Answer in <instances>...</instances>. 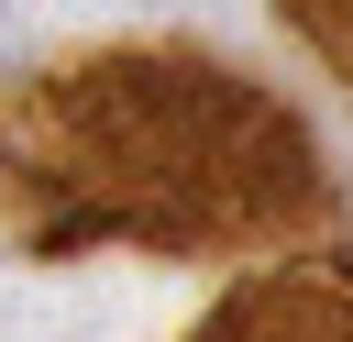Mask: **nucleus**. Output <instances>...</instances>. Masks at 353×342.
Instances as JSON below:
<instances>
[{
    "label": "nucleus",
    "mask_w": 353,
    "mask_h": 342,
    "mask_svg": "<svg viewBox=\"0 0 353 342\" xmlns=\"http://www.w3.org/2000/svg\"><path fill=\"white\" fill-rule=\"evenodd\" d=\"M331 210L309 121L221 55L88 44L0 88V232L11 243H154L243 254Z\"/></svg>",
    "instance_id": "f257e3e1"
},
{
    "label": "nucleus",
    "mask_w": 353,
    "mask_h": 342,
    "mask_svg": "<svg viewBox=\"0 0 353 342\" xmlns=\"http://www.w3.org/2000/svg\"><path fill=\"white\" fill-rule=\"evenodd\" d=\"M199 342H353V276H265Z\"/></svg>",
    "instance_id": "f03ea898"
},
{
    "label": "nucleus",
    "mask_w": 353,
    "mask_h": 342,
    "mask_svg": "<svg viewBox=\"0 0 353 342\" xmlns=\"http://www.w3.org/2000/svg\"><path fill=\"white\" fill-rule=\"evenodd\" d=\"M276 11H287V33H298V44L353 88V0H276Z\"/></svg>",
    "instance_id": "7ed1b4c3"
}]
</instances>
